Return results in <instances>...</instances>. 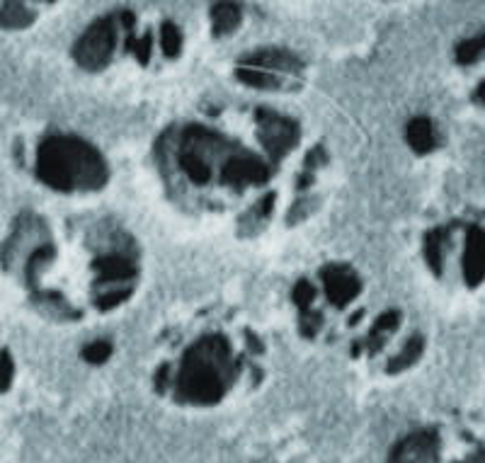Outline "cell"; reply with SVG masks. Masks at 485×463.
<instances>
[{"mask_svg":"<svg viewBox=\"0 0 485 463\" xmlns=\"http://www.w3.org/2000/svg\"><path fill=\"white\" fill-rule=\"evenodd\" d=\"M301 61L281 49L257 51L238 64L240 81L260 90H294L301 85Z\"/></svg>","mask_w":485,"mask_h":463,"instance_id":"cell-4","label":"cell"},{"mask_svg":"<svg viewBox=\"0 0 485 463\" xmlns=\"http://www.w3.org/2000/svg\"><path fill=\"white\" fill-rule=\"evenodd\" d=\"M32 20L30 10L20 3V0H8L3 10H0V25L5 27H25Z\"/></svg>","mask_w":485,"mask_h":463,"instance_id":"cell-8","label":"cell"},{"mask_svg":"<svg viewBox=\"0 0 485 463\" xmlns=\"http://www.w3.org/2000/svg\"><path fill=\"white\" fill-rule=\"evenodd\" d=\"M182 47V37L178 32V27L170 25V22H165L163 25V51L165 57H178V51Z\"/></svg>","mask_w":485,"mask_h":463,"instance_id":"cell-9","label":"cell"},{"mask_svg":"<svg viewBox=\"0 0 485 463\" xmlns=\"http://www.w3.org/2000/svg\"><path fill=\"white\" fill-rule=\"evenodd\" d=\"M212 22H214L216 34L233 32L240 22L238 3H233V0H221V3H216L214 10H212Z\"/></svg>","mask_w":485,"mask_h":463,"instance_id":"cell-6","label":"cell"},{"mask_svg":"<svg viewBox=\"0 0 485 463\" xmlns=\"http://www.w3.org/2000/svg\"><path fill=\"white\" fill-rule=\"evenodd\" d=\"M178 170L192 188L247 192L267 179V163L219 131L187 127L175 146Z\"/></svg>","mask_w":485,"mask_h":463,"instance_id":"cell-1","label":"cell"},{"mask_svg":"<svg viewBox=\"0 0 485 463\" xmlns=\"http://www.w3.org/2000/svg\"><path fill=\"white\" fill-rule=\"evenodd\" d=\"M117 41V25L112 17H102L95 25L82 34L81 41L75 44L74 57L75 61L88 68V71H100L105 68L115 51Z\"/></svg>","mask_w":485,"mask_h":463,"instance_id":"cell-5","label":"cell"},{"mask_svg":"<svg viewBox=\"0 0 485 463\" xmlns=\"http://www.w3.org/2000/svg\"><path fill=\"white\" fill-rule=\"evenodd\" d=\"M432 124L428 119H412V124L408 127V138L415 151H429L435 146V136H432Z\"/></svg>","mask_w":485,"mask_h":463,"instance_id":"cell-7","label":"cell"},{"mask_svg":"<svg viewBox=\"0 0 485 463\" xmlns=\"http://www.w3.org/2000/svg\"><path fill=\"white\" fill-rule=\"evenodd\" d=\"M236 383V362L221 335H206L185 350L175 371L173 396L185 406H216Z\"/></svg>","mask_w":485,"mask_h":463,"instance_id":"cell-2","label":"cell"},{"mask_svg":"<svg viewBox=\"0 0 485 463\" xmlns=\"http://www.w3.org/2000/svg\"><path fill=\"white\" fill-rule=\"evenodd\" d=\"M39 170L49 185L66 192H91L108 182L105 158L81 138H51L41 151Z\"/></svg>","mask_w":485,"mask_h":463,"instance_id":"cell-3","label":"cell"}]
</instances>
